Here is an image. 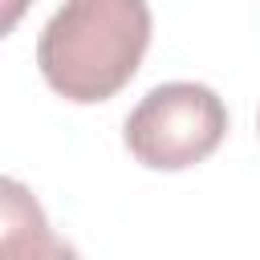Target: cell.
<instances>
[{
  "instance_id": "obj_1",
  "label": "cell",
  "mask_w": 260,
  "mask_h": 260,
  "mask_svg": "<svg viewBox=\"0 0 260 260\" xmlns=\"http://www.w3.org/2000/svg\"><path fill=\"white\" fill-rule=\"evenodd\" d=\"M146 45V0H65L37 37V65L53 93L93 106L130 85Z\"/></svg>"
},
{
  "instance_id": "obj_2",
  "label": "cell",
  "mask_w": 260,
  "mask_h": 260,
  "mask_svg": "<svg viewBox=\"0 0 260 260\" xmlns=\"http://www.w3.org/2000/svg\"><path fill=\"white\" fill-rule=\"evenodd\" d=\"M228 134V106L199 81L154 85L126 118V150L150 171H187L219 150Z\"/></svg>"
},
{
  "instance_id": "obj_3",
  "label": "cell",
  "mask_w": 260,
  "mask_h": 260,
  "mask_svg": "<svg viewBox=\"0 0 260 260\" xmlns=\"http://www.w3.org/2000/svg\"><path fill=\"white\" fill-rule=\"evenodd\" d=\"M24 8H28V0H4V32L16 28V20L24 16Z\"/></svg>"
},
{
  "instance_id": "obj_4",
  "label": "cell",
  "mask_w": 260,
  "mask_h": 260,
  "mask_svg": "<svg viewBox=\"0 0 260 260\" xmlns=\"http://www.w3.org/2000/svg\"><path fill=\"white\" fill-rule=\"evenodd\" d=\"M256 130H260V114H256Z\"/></svg>"
}]
</instances>
